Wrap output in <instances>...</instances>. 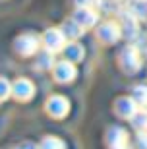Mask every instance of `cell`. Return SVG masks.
<instances>
[{
    "instance_id": "1",
    "label": "cell",
    "mask_w": 147,
    "mask_h": 149,
    "mask_svg": "<svg viewBox=\"0 0 147 149\" xmlns=\"http://www.w3.org/2000/svg\"><path fill=\"white\" fill-rule=\"evenodd\" d=\"M41 43H43V41H41L37 35L23 33L14 41V49H16V52L20 56H33V54H37Z\"/></svg>"
},
{
    "instance_id": "2",
    "label": "cell",
    "mask_w": 147,
    "mask_h": 149,
    "mask_svg": "<svg viewBox=\"0 0 147 149\" xmlns=\"http://www.w3.org/2000/svg\"><path fill=\"white\" fill-rule=\"evenodd\" d=\"M120 66H122V70L128 74H134L137 72L139 68H141V56H139V50H137V47H126V49L120 50Z\"/></svg>"
},
{
    "instance_id": "3",
    "label": "cell",
    "mask_w": 147,
    "mask_h": 149,
    "mask_svg": "<svg viewBox=\"0 0 147 149\" xmlns=\"http://www.w3.org/2000/svg\"><path fill=\"white\" fill-rule=\"evenodd\" d=\"M43 47L47 50H50V52H58V50H64L66 47V35L62 29H54V27H50L47 29L43 33Z\"/></svg>"
},
{
    "instance_id": "4",
    "label": "cell",
    "mask_w": 147,
    "mask_h": 149,
    "mask_svg": "<svg viewBox=\"0 0 147 149\" xmlns=\"http://www.w3.org/2000/svg\"><path fill=\"white\" fill-rule=\"evenodd\" d=\"M52 76L58 83H70L74 77H76V66H74V62L72 60H60L54 64L52 68Z\"/></svg>"
},
{
    "instance_id": "5",
    "label": "cell",
    "mask_w": 147,
    "mask_h": 149,
    "mask_svg": "<svg viewBox=\"0 0 147 149\" xmlns=\"http://www.w3.org/2000/svg\"><path fill=\"white\" fill-rule=\"evenodd\" d=\"M120 29L124 31V35L128 39H136L137 35H139V19H137L134 14H132L130 10H124V12H120Z\"/></svg>"
},
{
    "instance_id": "6",
    "label": "cell",
    "mask_w": 147,
    "mask_h": 149,
    "mask_svg": "<svg viewBox=\"0 0 147 149\" xmlns=\"http://www.w3.org/2000/svg\"><path fill=\"white\" fill-rule=\"evenodd\" d=\"M33 93H35V85L27 77H17L16 81L12 83V95L17 101H29L33 97Z\"/></svg>"
},
{
    "instance_id": "7",
    "label": "cell",
    "mask_w": 147,
    "mask_h": 149,
    "mask_svg": "<svg viewBox=\"0 0 147 149\" xmlns=\"http://www.w3.org/2000/svg\"><path fill=\"white\" fill-rule=\"evenodd\" d=\"M68 111H70V103L62 95H52L47 101V112L50 116H54V118H64L68 114Z\"/></svg>"
},
{
    "instance_id": "8",
    "label": "cell",
    "mask_w": 147,
    "mask_h": 149,
    "mask_svg": "<svg viewBox=\"0 0 147 149\" xmlns=\"http://www.w3.org/2000/svg\"><path fill=\"white\" fill-rule=\"evenodd\" d=\"M107 141H109L110 149H132L130 143H128V132L124 128H110L107 132Z\"/></svg>"
},
{
    "instance_id": "9",
    "label": "cell",
    "mask_w": 147,
    "mask_h": 149,
    "mask_svg": "<svg viewBox=\"0 0 147 149\" xmlns=\"http://www.w3.org/2000/svg\"><path fill=\"white\" fill-rule=\"evenodd\" d=\"M122 35V29L116 22H105L101 27L97 29V37L103 41V43H116Z\"/></svg>"
},
{
    "instance_id": "10",
    "label": "cell",
    "mask_w": 147,
    "mask_h": 149,
    "mask_svg": "<svg viewBox=\"0 0 147 149\" xmlns=\"http://www.w3.org/2000/svg\"><path fill=\"white\" fill-rule=\"evenodd\" d=\"M74 19L85 29V27H93L97 23L99 16H97V12L93 10V8H89V6H79L76 10V14H74Z\"/></svg>"
},
{
    "instance_id": "11",
    "label": "cell",
    "mask_w": 147,
    "mask_h": 149,
    "mask_svg": "<svg viewBox=\"0 0 147 149\" xmlns=\"http://www.w3.org/2000/svg\"><path fill=\"white\" fill-rule=\"evenodd\" d=\"M137 103L134 97H120L116 101V114L122 116V118H132V116L137 112Z\"/></svg>"
},
{
    "instance_id": "12",
    "label": "cell",
    "mask_w": 147,
    "mask_h": 149,
    "mask_svg": "<svg viewBox=\"0 0 147 149\" xmlns=\"http://www.w3.org/2000/svg\"><path fill=\"white\" fill-rule=\"evenodd\" d=\"M60 29L64 31L66 39H72V41H76V39H79L83 35V27L76 22V19H74V17H72V19H68V22H64Z\"/></svg>"
},
{
    "instance_id": "13",
    "label": "cell",
    "mask_w": 147,
    "mask_h": 149,
    "mask_svg": "<svg viewBox=\"0 0 147 149\" xmlns=\"http://www.w3.org/2000/svg\"><path fill=\"white\" fill-rule=\"evenodd\" d=\"M126 10H130L137 19H147V0H130Z\"/></svg>"
},
{
    "instance_id": "14",
    "label": "cell",
    "mask_w": 147,
    "mask_h": 149,
    "mask_svg": "<svg viewBox=\"0 0 147 149\" xmlns=\"http://www.w3.org/2000/svg\"><path fill=\"white\" fill-rule=\"evenodd\" d=\"M64 54H66L68 60L79 62L83 58V47H82V45H77V43H70V45H66V47H64Z\"/></svg>"
},
{
    "instance_id": "15",
    "label": "cell",
    "mask_w": 147,
    "mask_h": 149,
    "mask_svg": "<svg viewBox=\"0 0 147 149\" xmlns=\"http://www.w3.org/2000/svg\"><path fill=\"white\" fill-rule=\"evenodd\" d=\"M52 54H54V52H50V50L45 49L43 52L37 56V64H35V66H37L39 70H50V68H54V58H52Z\"/></svg>"
},
{
    "instance_id": "16",
    "label": "cell",
    "mask_w": 147,
    "mask_h": 149,
    "mask_svg": "<svg viewBox=\"0 0 147 149\" xmlns=\"http://www.w3.org/2000/svg\"><path fill=\"white\" fill-rule=\"evenodd\" d=\"M130 120L136 130H139V132L147 130V109H137V112L132 116Z\"/></svg>"
},
{
    "instance_id": "17",
    "label": "cell",
    "mask_w": 147,
    "mask_h": 149,
    "mask_svg": "<svg viewBox=\"0 0 147 149\" xmlns=\"http://www.w3.org/2000/svg\"><path fill=\"white\" fill-rule=\"evenodd\" d=\"M39 149H66V145H64V141H62L60 138L47 136V138H43V141H41Z\"/></svg>"
},
{
    "instance_id": "18",
    "label": "cell",
    "mask_w": 147,
    "mask_h": 149,
    "mask_svg": "<svg viewBox=\"0 0 147 149\" xmlns=\"http://www.w3.org/2000/svg\"><path fill=\"white\" fill-rule=\"evenodd\" d=\"M132 97L136 99L137 105L147 107V87L145 85H137V87L134 89V95H132Z\"/></svg>"
},
{
    "instance_id": "19",
    "label": "cell",
    "mask_w": 147,
    "mask_h": 149,
    "mask_svg": "<svg viewBox=\"0 0 147 149\" xmlns=\"http://www.w3.org/2000/svg\"><path fill=\"white\" fill-rule=\"evenodd\" d=\"M12 95V83L6 77H0V101H6Z\"/></svg>"
},
{
    "instance_id": "20",
    "label": "cell",
    "mask_w": 147,
    "mask_h": 149,
    "mask_svg": "<svg viewBox=\"0 0 147 149\" xmlns=\"http://www.w3.org/2000/svg\"><path fill=\"white\" fill-rule=\"evenodd\" d=\"M137 149H147V132H139L137 136Z\"/></svg>"
},
{
    "instance_id": "21",
    "label": "cell",
    "mask_w": 147,
    "mask_h": 149,
    "mask_svg": "<svg viewBox=\"0 0 147 149\" xmlns=\"http://www.w3.org/2000/svg\"><path fill=\"white\" fill-rule=\"evenodd\" d=\"M99 2H101V0H76L77 6H89V8L95 6V4H99Z\"/></svg>"
},
{
    "instance_id": "22",
    "label": "cell",
    "mask_w": 147,
    "mask_h": 149,
    "mask_svg": "<svg viewBox=\"0 0 147 149\" xmlns=\"http://www.w3.org/2000/svg\"><path fill=\"white\" fill-rule=\"evenodd\" d=\"M20 149H35V145H31V143H23Z\"/></svg>"
}]
</instances>
